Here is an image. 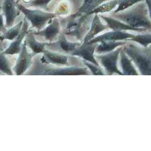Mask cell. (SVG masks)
I'll return each mask as SVG.
<instances>
[{
    "mask_svg": "<svg viewBox=\"0 0 151 151\" xmlns=\"http://www.w3.org/2000/svg\"><path fill=\"white\" fill-rule=\"evenodd\" d=\"M103 20L106 22L108 28L113 31H133L139 32H145L148 31L145 29H136L132 28L123 22L114 18L104 15H99Z\"/></svg>",
    "mask_w": 151,
    "mask_h": 151,
    "instance_id": "cell-12",
    "label": "cell"
},
{
    "mask_svg": "<svg viewBox=\"0 0 151 151\" xmlns=\"http://www.w3.org/2000/svg\"><path fill=\"white\" fill-rule=\"evenodd\" d=\"M120 64L122 73L127 75H138L137 72L134 68L131 60L128 58V56L122 49L120 52Z\"/></svg>",
    "mask_w": 151,
    "mask_h": 151,
    "instance_id": "cell-19",
    "label": "cell"
},
{
    "mask_svg": "<svg viewBox=\"0 0 151 151\" xmlns=\"http://www.w3.org/2000/svg\"><path fill=\"white\" fill-rule=\"evenodd\" d=\"M76 18H71L68 22L67 26V31L64 33V35H70L76 37L78 39H81L80 33V29L81 25L84 22V19L81 17Z\"/></svg>",
    "mask_w": 151,
    "mask_h": 151,
    "instance_id": "cell-16",
    "label": "cell"
},
{
    "mask_svg": "<svg viewBox=\"0 0 151 151\" xmlns=\"http://www.w3.org/2000/svg\"><path fill=\"white\" fill-rule=\"evenodd\" d=\"M126 55L133 61L143 75H150L151 48L138 47L129 45L122 47Z\"/></svg>",
    "mask_w": 151,
    "mask_h": 151,
    "instance_id": "cell-2",
    "label": "cell"
},
{
    "mask_svg": "<svg viewBox=\"0 0 151 151\" xmlns=\"http://www.w3.org/2000/svg\"><path fill=\"white\" fill-rule=\"evenodd\" d=\"M81 45V43L79 42L74 43L68 41L64 34L59 36V39L56 42H52L48 44V45L58 46L61 50L65 53L72 52Z\"/></svg>",
    "mask_w": 151,
    "mask_h": 151,
    "instance_id": "cell-17",
    "label": "cell"
},
{
    "mask_svg": "<svg viewBox=\"0 0 151 151\" xmlns=\"http://www.w3.org/2000/svg\"><path fill=\"white\" fill-rule=\"evenodd\" d=\"M98 44H89L83 42L77 48L71 53L73 56L80 57L86 61L91 63L96 66H99V64L94 56L95 49Z\"/></svg>",
    "mask_w": 151,
    "mask_h": 151,
    "instance_id": "cell-6",
    "label": "cell"
},
{
    "mask_svg": "<svg viewBox=\"0 0 151 151\" xmlns=\"http://www.w3.org/2000/svg\"><path fill=\"white\" fill-rule=\"evenodd\" d=\"M83 62L86 65L88 68H90L93 73H94L95 75H103L102 71L100 70V69L98 68V66H96H96H93L90 63L87 62L86 61H84Z\"/></svg>",
    "mask_w": 151,
    "mask_h": 151,
    "instance_id": "cell-26",
    "label": "cell"
},
{
    "mask_svg": "<svg viewBox=\"0 0 151 151\" xmlns=\"http://www.w3.org/2000/svg\"><path fill=\"white\" fill-rule=\"evenodd\" d=\"M107 1L108 0H84L83 3L79 9L75 14L70 15V17L76 18L82 16H85L89 12Z\"/></svg>",
    "mask_w": 151,
    "mask_h": 151,
    "instance_id": "cell-15",
    "label": "cell"
},
{
    "mask_svg": "<svg viewBox=\"0 0 151 151\" xmlns=\"http://www.w3.org/2000/svg\"><path fill=\"white\" fill-rule=\"evenodd\" d=\"M29 27L28 20L25 18H24L23 24L21 32L18 37L10 44L9 46L2 52L4 54L6 55H14L20 53L22 49L23 40L28 33Z\"/></svg>",
    "mask_w": 151,
    "mask_h": 151,
    "instance_id": "cell-7",
    "label": "cell"
},
{
    "mask_svg": "<svg viewBox=\"0 0 151 151\" xmlns=\"http://www.w3.org/2000/svg\"><path fill=\"white\" fill-rule=\"evenodd\" d=\"M6 56L3 52H0V72L8 76H13L14 75L13 67Z\"/></svg>",
    "mask_w": 151,
    "mask_h": 151,
    "instance_id": "cell-22",
    "label": "cell"
},
{
    "mask_svg": "<svg viewBox=\"0 0 151 151\" xmlns=\"http://www.w3.org/2000/svg\"><path fill=\"white\" fill-rule=\"evenodd\" d=\"M145 0H118V7L114 13L124 11Z\"/></svg>",
    "mask_w": 151,
    "mask_h": 151,
    "instance_id": "cell-24",
    "label": "cell"
},
{
    "mask_svg": "<svg viewBox=\"0 0 151 151\" xmlns=\"http://www.w3.org/2000/svg\"><path fill=\"white\" fill-rule=\"evenodd\" d=\"M36 55L34 53L29 52L27 49L25 40L22 45V49L17 59L14 66L12 68L14 74L17 76H22L31 68L33 64V59Z\"/></svg>",
    "mask_w": 151,
    "mask_h": 151,
    "instance_id": "cell-4",
    "label": "cell"
},
{
    "mask_svg": "<svg viewBox=\"0 0 151 151\" xmlns=\"http://www.w3.org/2000/svg\"><path fill=\"white\" fill-rule=\"evenodd\" d=\"M131 9L123 12L114 13L113 17L130 27L136 29H145L150 32L151 29V14L147 6L137 5Z\"/></svg>",
    "mask_w": 151,
    "mask_h": 151,
    "instance_id": "cell-1",
    "label": "cell"
},
{
    "mask_svg": "<svg viewBox=\"0 0 151 151\" xmlns=\"http://www.w3.org/2000/svg\"><path fill=\"white\" fill-rule=\"evenodd\" d=\"M127 41L136 42L142 45L143 47H147L151 43V34L149 33L135 35L133 37L128 40Z\"/></svg>",
    "mask_w": 151,
    "mask_h": 151,
    "instance_id": "cell-23",
    "label": "cell"
},
{
    "mask_svg": "<svg viewBox=\"0 0 151 151\" xmlns=\"http://www.w3.org/2000/svg\"><path fill=\"white\" fill-rule=\"evenodd\" d=\"M17 7L16 0H4L2 5V11L6 20V28H10L13 26L17 17L20 14Z\"/></svg>",
    "mask_w": 151,
    "mask_h": 151,
    "instance_id": "cell-10",
    "label": "cell"
},
{
    "mask_svg": "<svg viewBox=\"0 0 151 151\" xmlns=\"http://www.w3.org/2000/svg\"><path fill=\"white\" fill-rule=\"evenodd\" d=\"M23 21H21L16 25L12 26L5 33L0 36V41L4 40H14L20 34L22 27Z\"/></svg>",
    "mask_w": 151,
    "mask_h": 151,
    "instance_id": "cell-21",
    "label": "cell"
},
{
    "mask_svg": "<svg viewBox=\"0 0 151 151\" xmlns=\"http://www.w3.org/2000/svg\"></svg>",
    "mask_w": 151,
    "mask_h": 151,
    "instance_id": "cell-28",
    "label": "cell"
},
{
    "mask_svg": "<svg viewBox=\"0 0 151 151\" xmlns=\"http://www.w3.org/2000/svg\"><path fill=\"white\" fill-rule=\"evenodd\" d=\"M61 28L59 20L57 17L54 18L51 23L45 29L37 32H32L34 35L43 37L48 43H52L60 32Z\"/></svg>",
    "mask_w": 151,
    "mask_h": 151,
    "instance_id": "cell-8",
    "label": "cell"
},
{
    "mask_svg": "<svg viewBox=\"0 0 151 151\" xmlns=\"http://www.w3.org/2000/svg\"><path fill=\"white\" fill-rule=\"evenodd\" d=\"M40 61L43 64L55 66H64L68 64V56L46 49L43 53Z\"/></svg>",
    "mask_w": 151,
    "mask_h": 151,
    "instance_id": "cell-11",
    "label": "cell"
},
{
    "mask_svg": "<svg viewBox=\"0 0 151 151\" xmlns=\"http://www.w3.org/2000/svg\"><path fill=\"white\" fill-rule=\"evenodd\" d=\"M7 30V28L4 24L3 15L2 14H0V32L5 33Z\"/></svg>",
    "mask_w": 151,
    "mask_h": 151,
    "instance_id": "cell-27",
    "label": "cell"
},
{
    "mask_svg": "<svg viewBox=\"0 0 151 151\" xmlns=\"http://www.w3.org/2000/svg\"><path fill=\"white\" fill-rule=\"evenodd\" d=\"M118 0H111L108 2L101 4L99 6L89 12L85 16L83 17L86 19L89 16L98 14L107 13L114 9L118 5Z\"/></svg>",
    "mask_w": 151,
    "mask_h": 151,
    "instance_id": "cell-20",
    "label": "cell"
},
{
    "mask_svg": "<svg viewBox=\"0 0 151 151\" xmlns=\"http://www.w3.org/2000/svg\"><path fill=\"white\" fill-rule=\"evenodd\" d=\"M52 0H31L24 5L26 7H35L47 10L48 5Z\"/></svg>",
    "mask_w": 151,
    "mask_h": 151,
    "instance_id": "cell-25",
    "label": "cell"
},
{
    "mask_svg": "<svg viewBox=\"0 0 151 151\" xmlns=\"http://www.w3.org/2000/svg\"><path fill=\"white\" fill-rule=\"evenodd\" d=\"M135 35L125 32V31H113L103 33L87 42L89 44H99L102 41H122L128 40L133 37Z\"/></svg>",
    "mask_w": 151,
    "mask_h": 151,
    "instance_id": "cell-9",
    "label": "cell"
},
{
    "mask_svg": "<svg viewBox=\"0 0 151 151\" xmlns=\"http://www.w3.org/2000/svg\"><path fill=\"white\" fill-rule=\"evenodd\" d=\"M126 42L122 41H102L98 44L95 52L97 53L106 54L110 52L118 47L124 45Z\"/></svg>",
    "mask_w": 151,
    "mask_h": 151,
    "instance_id": "cell-18",
    "label": "cell"
},
{
    "mask_svg": "<svg viewBox=\"0 0 151 151\" xmlns=\"http://www.w3.org/2000/svg\"><path fill=\"white\" fill-rule=\"evenodd\" d=\"M17 7L24 14V18L31 24V29L35 28L38 31L44 29L49 21L57 16L55 13L45 12L39 9H30L24 5L18 3H17Z\"/></svg>",
    "mask_w": 151,
    "mask_h": 151,
    "instance_id": "cell-3",
    "label": "cell"
},
{
    "mask_svg": "<svg viewBox=\"0 0 151 151\" xmlns=\"http://www.w3.org/2000/svg\"><path fill=\"white\" fill-rule=\"evenodd\" d=\"M26 45L31 50L32 52L37 55L39 54H43L46 50V46L48 45V42L41 43L36 40L34 35L31 30L28 31V33L25 37Z\"/></svg>",
    "mask_w": 151,
    "mask_h": 151,
    "instance_id": "cell-13",
    "label": "cell"
},
{
    "mask_svg": "<svg viewBox=\"0 0 151 151\" xmlns=\"http://www.w3.org/2000/svg\"><path fill=\"white\" fill-rule=\"evenodd\" d=\"M122 49V47H119L106 54L95 56V58L99 60L100 63L108 74L112 75L117 73L122 75V73L117 69V61Z\"/></svg>",
    "mask_w": 151,
    "mask_h": 151,
    "instance_id": "cell-5",
    "label": "cell"
},
{
    "mask_svg": "<svg viewBox=\"0 0 151 151\" xmlns=\"http://www.w3.org/2000/svg\"><path fill=\"white\" fill-rule=\"evenodd\" d=\"M108 28L107 25H104L101 22L100 17L98 15V14H96L93 19L91 29L86 35L84 39L83 42L87 43L89 42L96 37L99 33L106 30Z\"/></svg>",
    "mask_w": 151,
    "mask_h": 151,
    "instance_id": "cell-14",
    "label": "cell"
}]
</instances>
